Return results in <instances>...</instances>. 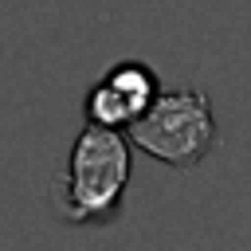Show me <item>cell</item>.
Wrapping results in <instances>:
<instances>
[{
	"label": "cell",
	"instance_id": "3957f363",
	"mask_svg": "<svg viewBox=\"0 0 251 251\" xmlns=\"http://www.w3.org/2000/svg\"><path fill=\"white\" fill-rule=\"evenodd\" d=\"M161 98V78L149 63L141 59H122L114 67L102 71V78L86 90L82 98V114L86 126H102V129H129L133 122H141L153 102Z\"/></svg>",
	"mask_w": 251,
	"mask_h": 251
},
{
	"label": "cell",
	"instance_id": "7a4b0ae2",
	"mask_svg": "<svg viewBox=\"0 0 251 251\" xmlns=\"http://www.w3.org/2000/svg\"><path fill=\"white\" fill-rule=\"evenodd\" d=\"M129 145L145 157L169 165L173 173H192L220 145V122L212 114V98L200 86L161 90L153 110L126 129Z\"/></svg>",
	"mask_w": 251,
	"mask_h": 251
},
{
	"label": "cell",
	"instance_id": "6da1fadb",
	"mask_svg": "<svg viewBox=\"0 0 251 251\" xmlns=\"http://www.w3.org/2000/svg\"><path fill=\"white\" fill-rule=\"evenodd\" d=\"M133 176V145L122 129L82 126L55 180V216L75 227H102L122 216Z\"/></svg>",
	"mask_w": 251,
	"mask_h": 251
}]
</instances>
